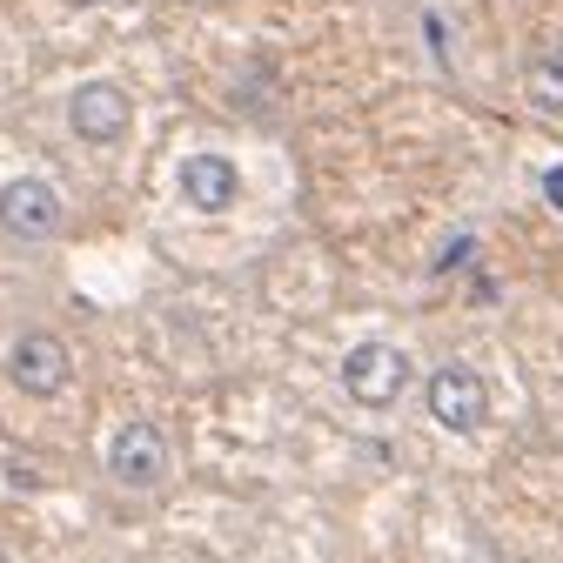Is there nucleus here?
<instances>
[{"label":"nucleus","instance_id":"f257e3e1","mask_svg":"<svg viewBox=\"0 0 563 563\" xmlns=\"http://www.w3.org/2000/svg\"><path fill=\"white\" fill-rule=\"evenodd\" d=\"M168 470H175V450H168L161 423L135 416V423L114 429V443H108V476L121 483V490H161V483H168Z\"/></svg>","mask_w":563,"mask_h":563},{"label":"nucleus","instance_id":"f03ea898","mask_svg":"<svg viewBox=\"0 0 563 563\" xmlns=\"http://www.w3.org/2000/svg\"><path fill=\"white\" fill-rule=\"evenodd\" d=\"M423 403H429V416H436V429L470 436V429H483V416H490V389H483V376H476L470 362H436L429 383H423Z\"/></svg>","mask_w":563,"mask_h":563},{"label":"nucleus","instance_id":"7ed1b4c3","mask_svg":"<svg viewBox=\"0 0 563 563\" xmlns=\"http://www.w3.org/2000/svg\"><path fill=\"white\" fill-rule=\"evenodd\" d=\"M342 389H349V403H362V409H389L409 389V356L396 342H356V349L342 356Z\"/></svg>","mask_w":563,"mask_h":563},{"label":"nucleus","instance_id":"20e7f679","mask_svg":"<svg viewBox=\"0 0 563 563\" xmlns=\"http://www.w3.org/2000/svg\"><path fill=\"white\" fill-rule=\"evenodd\" d=\"M68 222V208H61V188L41 175H21L0 188V228L14 235V242H54Z\"/></svg>","mask_w":563,"mask_h":563},{"label":"nucleus","instance_id":"39448f33","mask_svg":"<svg viewBox=\"0 0 563 563\" xmlns=\"http://www.w3.org/2000/svg\"><path fill=\"white\" fill-rule=\"evenodd\" d=\"M7 376H14V389H27V396H61V389L74 383V356L61 336H47V329H27V336H14V349H7Z\"/></svg>","mask_w":563,"mask_h":563},{"label":"nucleus","instance_id":"423d86ee","mask_svg":"<svg viewBox=\"0 0 563 563\" xmlns=\"http://www.w3.org/2000/svg\"><path fill=\"white\" fill-rule=\"evenodd\" d=\"M128 121H135V108H128V94L114 88V81H81L68 101V128L88 148H108V141L128 135Z\"/></svg>","mask_w":563,"mask_h":563},{"label":"nucleus","instance_id":"0eeeda50","mask_svg":"<svg viewBox=\"0 0 563 563\" xmlns=\"http://www.w3.org/2000/svg\"><path fill=\"white\" fill-rule=\"evenodd\" d=\"M181 202L202 208V215H228V208L242 202V168L228 155H188L181 161Z\"/></svg>","mask_w":563,"mask_h":563},{"label":"nucleus","instance_id":"6e6552de","mask_svg":"<svg viewBox=\"0 0 563 563\" xmlns=\"http://www.w3.org/2000/svg\"><path fill=\"white\" fill-rule=\"evenodd\" d=\"M523 88H530V101H537L543 114H563V41L530 47V61H523Z\"/></svg>","mask_w":563,"mask_h":563},{"label":"nucleus","instance_id":"1a4fd4ad","mask_svg":"<svg viewBox=\"0 0 563 563\" xmlns=\"http://www.w3.org/2000/svg\"><path fill=\"white\" fill-rule=\"evenodd\" d=\"M543 195H550V208H563V168H550V175H543Z\"/></svg>","mask_w":563,"mask_h":563},{"label":"nucleus","instance_id":"9d476101","mask_svg":"<svg viewBox=\"0 0 563 563\" xmlns=\"http://www.w3.org/2000/svg\"><path fill=\"white\" fill-rule=\"evenodd\" d=\"M74 7H101V0H74Z\"/></svg>","mask_w":563,"mask_h":563},{"label":"nucleus","instance_id":"9b49d317","mask_svg":"<svg viewBox=\"0 0 563 563\" xmlns=\"http://www.w3.org/2000/svg\"><path fill=\"white\" fill-rule=\"evenodd\" d=\"M0 563H14V557H7V550H0Z\"/></svg>","mask_w":563,"mask_h":563}]
</instances>
